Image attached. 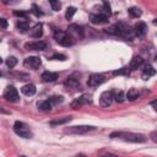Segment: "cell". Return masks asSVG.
<instances>
[{
    "instance_id": "1",
    "label": "cell",
    "mask_w": 157,
    "mask_h": 157,
    "mask_svg": "<svg viewBox=\"0 0 157 157\" xmlns=\"http://www.w3.org/2000/svg\"><path fill=\"white\" fill-rule=\"evenodd\" d=\"M110 137H118L128 142H135V144H142L146 142L147 137L141 134H134V132H113Z\"/></svg>"
},
{
    "instance_id": "2",
    "label": "cell",
    "mask_w": 157,
    "mask_h": 157,
    "mask_svg": "<svg viewBox=\"0 0 157 157\" xmlns=\"http://www.w3.org/2000/svg\"><path fill=\"white\" fill-rule=\"evenodd\" d=\"M54 38H55V40H56L60 45H63V47H72V45L75 44V40H74L66 32H64V31H61V29H55V32H54Z\"/></svg>"
},
{
    "instance_id": "3",
    "label": "cell",
    "mask_w": 157,
    "mask_h": 157,
    "mask_svg": "<svg viewBox=\"0 0 157 157\" xmlns=\"http://www.w3.org/2000/svg\"><path fill=\"white\" fill-rule=\"evenodd\" d=\"M13 131L20 136V137H23V139H31L33 136L29 126L23 123V121H16L13 124Z\"/></svg>"
},
{
    "instance_id": "4",
    "label": "cell",
    "mask_w": 157,
    "mask_h": 157,
    "mask_svg": "<svg viewBox=\"0 0 157 157\" xmlns=\"http://www.w3.org/2000/svg\"><path fill=\"white\" fill-rule=\"evenodd\" d=\"M66 33H67L74 40H75V39H82V38L85 37V31H83V28H82L81 26L76 25V23L69 25Z\"/></svg>"
},
{
    "instance_id": "5",
    "label": "cell",
    "mask_w": 157,
    "mask_h": 157,
    "mask_svg": "<svg viewBox=\"0 0 157 157\" xmlns=\"http://www.w3.org/2000/svg\"><path fill=\"white\" fill-rule=\"evenodd\" d=\"M4 98H5L6 101H9V102H12V103L20 101L18 92H17V90H16L13 86H7V87L5 88V91H4Z\"/></svg>"
},
{
    "instance_id": "6",
    "label": "cell",
    "mask_w": 157,
    "mask_h": 157,
    "mask_svg": "<svg viewBox=\"0 0 157 157\" xmlns=\"http://www.w3.org/2000/svg\"><path fill=\"white\" fill-rule=\"evenodd\" d=\"M92 102V96L91 94H82V96H80L78 98H76L72 103H71V108L72 109H78V108H81L82 105H86V104H88V103H91Z\"/></svg>"
},
{
    "instance_id": "7",
    "label": "cell",
    "mask_w": 157,
    "mask_h": 157,
    "mask_svg": "<svg viewBox=\"0 0 157 157\" xmlns=\"http://www.w3.org/2000/svg\"><path fill=\"white\" fill-rule=\"evenodd\" d=\"M23 65L27 69H32V70H37L40 65H42V60L39 56H28L23 60Z\"/></svg>"
},
{
    "instance_id": "8",
    "label": "cell",
    "mask_w": 157,
    "mask_h": 157,
    "mask_svg": "<svg viewBox=\"0 0 157 157\" xmlns=\"http://www.w3.org/2000/svg\"><path fill=\"white\" fill-rule=\"evenodd\" d=\"M114 101V92L113 91H104L99 97V104L102 107H109Z\"/></svg>"
},
{
    "instance_id": "9",
    "label": "cell",
    "mask_w": 157,
    "mask_h": 157,
    "mask_svg": "<svg viewBox=\"0 0 157 157\" xmlns=\"http://www.w3.org/2000/svg\"><path fill=\"white\" fill-rule=\"evenodd\" d=\"M25 48L28 49V50H37V52H40V50H45V49L48 48V43L44 42V40H36V42L26 43V44H25Z\"/></svg>"
},
{
    "instance_id": "10",
    "label": "cell",
    "mask_w": 157,
    "mask_h": 157,
    "mask_svg": "<svg viewBox=\"0 0 157 157\" xmlns=\"http://www.w3.org/2000/svg\"><path fill=\"white\" fill-rule=\"evenodd\" d=\"M115 26H117L118 36L119 37H129V36H131L132 29H131V27L128 23H125V22H118V23H115Z\"/></svg>"
},
{
    "instance_id": "11",
    "label": "cell",
    "mask_w": 157,
    "mask_h": 157,
    "mask_svg": "<svg viewBox=\"0 0 157 157\" xmlns=\"http://www.w3.org/2000/svg\"><path fill=\"white\" fill-rule=\"evenodd\" d=\"M105 81V77L101 74H92L90 77H88V81H87V85L90 87H98L99 85H102L103 82Z\"/></svg>"
},
{
    "instance_id": "12",
    "label": "cell",
    "mask_w": 157,
    "mask_h": 157,
    "mask_svg": "<svg viewBox=\"0 0 157 157\" xmlns=\"http://www.w3.org/2000/svg\"><path fill=\"white\" fill-rule=\"evenodd\" d=\"M96 126L93 125H78V126H71L66 130V132L69 134H85L87 131H91V130H94Z\"/></svg>"
},
{
    "instance_id": "13",
    "label": "cell",
    "mask_w": 157,
    "mask_h": 157,
    "mask_svg": "<svg viewBox=\"0 0 157 157\" xmlns=\"http://www.w3.org/2000/svg\"><path fill=\"white\" fill-rule=\"evenodd\" d=\"M90 20L93 25H104V23H108V16L103 15L102 12L99 13H92L90 16Z\"/></svg>"
},
{
    "instance_id": "14",
    "label": "cell",
    "mask_w": 157,
    "mask_h": 157,
    "mask_svg": "<svg viewBox=\"0 0 157 157\" xmlns=\"http://www.w3.org/2000/svg\"><path fill=\"white\" fill-rule=\"evenodd\" d=\"M144 65V59L141 56H134L129 64V70H137Z\"/></svg>"
},
{
    "instance_id": "15",
    "label": "cell",
    "mask_w": 157,
    "mask_h": 157,
    "mask_svg": "<svg viewBox=\"0 0 157 157\" xmlns=\"http://www.w3.org/2000/svg\"><path fill=\"white\" fill-rule=\"evenodd\" d=\"M146 31H147V26H146L145 22H137V23L135 25V27H134V32H135V34L139 36V37L145 36V34H146Z\"/></svg>"
},
{
    "instance_id": "16",
    "label": "cell",
    "mask_w": 157,
    "mask_h": 157,
    "mask_svg": "<svg viewBox=\"0 0 157 157\" xmlns=\"http://www.w3.org/2000/svg\"><path fill=\"white\" fill-rule=\"evenodd\" d=\"M155 74H156V70L153 69L152 65L145 64V65L142 66V77H144L145 80H147V78L151 77V76H153Z\"/></svg>"
},
{
    "instance_id": "17",
    "label": "cell",
    "mask_w": 157,
    "mask_h": 157,
    "mask_svg": "<svg viewBox=\"0 0 157 157\" xmlns=\"http://www.w3.org/2000/svg\"><path fill=\"white\" fill-rule=\"evenodd\" d=\"M29 36L32 38H40L43 36V26L40 23L36 25L31 31H29Z\"/></svg>"
},
{
    "instance_id": "18",
    "label": "cell",
    "mask_w": 157,
    "mask_h": 157,
    "mask_svg": "<svg viewBox=\"0 0 157 157\" xmlns=\"http://www.w3.org/2000/svg\"><path fill=\"white\" fill-rule=\"evenodd\" d=\"M58 76H59L58 72L44 71V72L42 74V80H43L44 82H53V81H55V80L58 78Z\"/></svg>"
},
{
    "instance_id": "19",
    "label": "cell",
    "mask_w": 157,
    "mask_h": 157,
    "mask_svg": "<svg viewBox=\"0 0 157 157\" xmlns=\"http://www.w3.org/2000/svg\"><path fill=\"white\" fill-rule=\"evenodd\" d=\"M78 86H80V82H78V80L75 78L74 76L67 77L66 81H65V87H66L67 90H75V88H77Z\"/></svg>"
},
{
    "instance_id": "20",
    "label": "cell",
    "mask_w": 157,
    "mask_h": 157,
    "mask_svg": "<svg viewBox=\"0 0 157 157\" xmlns=\"http://www.w3.org/2000/svg\"><path fill=\"white\" fill-rule=\"evenodd\" d=\"M21 92H22L25 96H28V97H31V96H33V94L36 93V86H34L33 83H27V85L22 86V88H21Z\"/></svg>"
},
{
    "instance_id": "21",
    "label": "cell",
    "mask_w": 157,
    "mask_h": 157,
    "mask_svg": "<svg viewBox=\"0 0 157 157\" xmlns=\"http://www.w3.org/2000/svg\"><path fill=\"white\" fill-rule=\"evenodd\" d=\"M71 119H72L71 117H63V118H55V119L50 120V121H49V124H50L52 126H55V125H63V124H66V123H69V121H70Z\"/></svg>"
},
{
    "instance_id": "22",
    "label": "cell",
    "mask_w": 157,
    "mask_h": 157,
    "mask_svg": "<svg viewBox=\"0 0 157 157\" xmlns=\"http://www.w3.org/2000/svg\"><path fill=\"white\" fill-rule=\"evenodd\" d=\"M16 27H17V29L20 31V32H27V29L29 28V21L28 20H26V18H23V20H20L17 23H16Z\"/></svg>"
},
{
    "instance_id": "23",
    "label": "cell",
    "mask_w": 157,
    "mask_h": 157,
    "mask_svg": "<svg viewBox=\"0 0 157 157\" xmlns=\"http://www.w3.org/2000/svg\"><path fill=\"white\" fill-rule=\"evenodd\" d=\"M139 96H140V93H139V91L136 88H130L128 91V93L125 94V98H128L129 101H135V99L139 98Z\"/></svg>"
},
{
    "instance_id": "24",
    "label": "cell",
    "mask_w": 157,
    "mask_h": 157,
    "mask_svg": "<svg viewBox=\"0 0 157 157\" xmlns=\"http://www.w3.org/2000/svg\"><path fill=\"white\" fill-rule=\"evenodd\" d=\"M52 103L47 99V101H42V102H38V108H39V110H42V112H49L50 109H52Z\"/></svg>"
},
{
    "instance_id": "25",
    "label": "cell",
    "mask_w": 157,
    "mask_h": 157,
    "mask_svg": "<svg viewBox=\"0 0 157 157\" xmlns=\"http://www.w3.org/2000/svg\"><path fill=\"white\" fill-rule=\"evenodd\" d=\"M128 12H129V15H130L131 17H134V18H137V17H140V16L142 15V11H141L139 7H136V6L130 7V9L128 10Z\"/></svg>"
},
{
    "instance_id": "26",
    "label": "cell",
    "mask_w": 157,
    "mask_h": 157,
    "mask_svg": "<svg viewBox=\"0 0 157 157\" xmlns=\"http://www.w3.org/2000/svg\"><path fill=\"white\" fill-rule=\"evenodd\" d=\"M48 101L52 103V105H54V104L63 103V102H64V97H63V96H52V97H49Z\"/></svg>"
},
{
    "instance_id": "27",
    "label": "cell",
    "mask_w": 157,
    "mask_h": 157,
    "mask_svg": "<svg viewBox=\"0 0 157 157\" xmlns=\"http://www.w3.org/2000/svg\"><path fill=\"white\" fill-rule=\"evenodd\" d=\"M114 99L118 102V103H123L125 101V93L123 91H118L115 94H114Z\"/></svg>"
},
{
    "instance_id": "28",
    "label": "cell",
    "mask_w": 157,
    "mask_h": 157,
    "mask_svg": "<svg viewBox=\"0 0 157 157\" xmlns=\"http://www.w3.org/2000/svg\"><path fill=\"white\" fill-rule=\"evenodd\" d=\"M75 12H76V7H75V6H70V7H67L66 13H65L66 20H71V18H72V16L75 15Z\"/></svg>"
},
{
    "instance_id": "29",
    "label": "cell",
    "mask_w": 157,
    "mask_h": 157,
    "mask_svg": "<svg viewBox=\"0 0 157 157\" xmlns=\"http://www.w3.org/2000/svg\"><path fill=\"white\" fill-rule=\"evenodd\" d=\"M16 64H17V59H16L15 56H9V58L6 59V65H7L10 69H11V67H15Z\"/></svg>"
},
{
    "instance_id": "30",
    "label": "cell",
    "mask_w": 157,
    "mask_h": 157,
    "mask_svg": "<svg viewBox=\"0 0 157 157\" xmlns=\"http://www.w3.org/2000/svg\"><path fill=\"white\" fill-rule=\"evenodd\" d=\"M49 4H50V6H52V9H53L54 11H59V10L61 9V4H60L59 1L52 0V1H49Z\"/></svg>"
},
{
    "instance_id": "31",
    "label": "cell",
    "mask_w": 157,
    "mask_h": 157,
    "mask_svg": "<svg viewBox=\"0 0 157 157\" xmlns=\"http://www.w3.org/2000/svg\"><path fill=\"white\" fill-rule=\"evenodd\" d=\"M113 74H114V75H125V76H128V75H129V69H128V67H121V69L114 71Z\"/></svg>"
},
{
    "instance_id": "32",
    "label": "cell",
    "mask_w": 157,
    "mask_h": 157,
    "mask_svg": "<svg viewBox=\"0 0 157 157\" xmlns=\"http://www.w3.org/2000/svg\"><path fill=\"white\" fill-rule=\"evenodd\" d=\"M32 9H33V10H32V12H33L37 17H39V16H42V15H43V12L40 11V9H39L37 5H34V4H33V5H32Z\"/></svg>"
},
{
    "instance_id": "33",
    "label": "cell",
    "mask_w": 157,
    "mask_h": 157,
    "mask_svg": "<svg viewBox=\"0 0 157 157\" xmlns=\"http://www.w3.org/2000/svg\"><path fill=\"white\" fill-rule=\"evenodd\" d=\"M50 59H52V60H60V61H64V60H66V55H64V54H54Z\"/></svg>"
},
{
    "instance_id": "34",
    "label": "cell",
    "mask_w": 157,
    "mask_h": 157,
    "mask_svg": "<svg viewBox=\"0 0 157 157\" xmlns=\"http://www.w3.org/2000/svg\"><path fill=\"white\" fill-rule=\"evenodd\" d=\"M13 15L15 16H20V17H26V15H27V12L26 11H13Z\"/></svg>"
},
{
    "instance_id": "35",
    "label": "cell",
    "mask_w": 157,
    "mask_h": 157,
    "mask_svg": "<svg viewBox=\"0 0 157 157\" xmlns=\"http://www.w3.org/2000/svg\"><path fill=\"white\" fill-rule=\"evenodd\" d=\"M0 26L4 27V28H6L7 27V21L5 18H0Z\"/></svg>"
},
{
    "instance_id": "36",
    "label": "cell",
    "mask_w": 157,
    "mask_h": 157,
    "mask_svg": "<svg viewBox=\"0 0 157 157\" xmlns=\"http://www.w3.org/2000/svg\"><path fill=\"white\" fill-rule=\"evenodd\" d=\"M1 63H2V59H1V58H0V64H1Z\"/></svg>"
},
{
    "instance_id": "37",
    "label": "cell",
    "mask_w": 157,
    "mask_h": 157,
    "mask_svg": "<svg viewBox=\"0 0 157 157\" xmlns=\"http://www.w3.org/2000/svg\"><path fill=\"white\" fill-rule=\"evenodd\" d=\"M78 157H85V156H78Z\"/></svg>"
},
{
    "instance_id": "38",
    "label": "cell",
    "mask_w": 157,
    "mask_h": 157,
    "mask_svg": "<svg viewBox=\"0 0 157 157\" xmlns=\"http://www.w3.org/2000/svg\"><path fill=\"white\" fill-rule=\"evenodd\" d=\"M1 75H2V74H1V72H0V77H1Z\"/></svg>"
},
{
    "instance_id": "39",
    "label": "cell",
    "mask_w": 157,
    "mask_h": 157,
    "mask_svg": "<svg viewBox=\"0 0 157 157\" xmlns=\"http://www.w3.org/2000/svg\"><path fill=\"white\" fill-rule=\"evenodd\" d=\"M20 157H26V156H20Z\"/></svg>"
}]
</instances>
